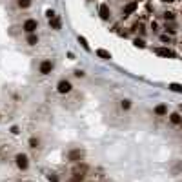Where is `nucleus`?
<instances>
[{
    "label": "nucleus",
    "instance_id": "nucleus-23",
    "mask_svg": "<svg viewBox=\"0 0 182 182\" xmlns=\"http://www.w3.org/2000/svg\"><path fill=\"white\" fill-rule=\"evenodd\" d=\"M164 18H166V20H173V18H175V13H171V11H170V13H164Z\"/></svg>",
    "mask_w": 182,
    "mask_h": 182
},
{
    "label": "nucleus",
    "instance_id": "nucleus-17",
    "mask_svg": "<svg viewBox=\"0 0 182 182\" xmlns=\"http://www.w3.org/2000/svg\"><path fill=\"white\" fill-rule=\"evenodd\" d=\"M180 171H182V162H177V164L171 168V175H179Z\"/></svg>",
    "mask_w": 182,
    "mask_h": 182
},
{
    "label": "nucleus",
    "instance_id": "nucleus-26",
    "mask_svg": "<svg viewBox=\"0 0 182 182\" xmlns=\"http://www.w3.org/2000/svg\"><path fill=\"white\" fill-rule=\"evenodd\" d=\"M160 40H162V42H170V37H168V35H162Z\"/></svg>",
    "mask_w": 182,
    "mask_h": 182
},
{
    "label": "nucleus",
    "instance_id": "nucleus-22",
    "mask_svg": "<svg viewBox=\"0 0 182 182\" xmlns=\"http://www.w3.org/2000/svg\"><path fill=\"white\" fill-rule=\"evenodd\" d=\"M46 17H47V18L51 20V18H55L57 15H55V11H53V9H47V11H46Z\"/></svg>",
    "mask_w": 182,
    "mask_h": 182
},
{
    "label": "nucleus",
    "instance_id": "nucleus-2",
    "mask_svg": "<svg viewBox=\"0 0 182 182\" xmlns=\"http://www.w3.org/2000/svg\"><path fill=\"white\" fill-rule=\"evenodd\" d=\"M84 157H86V151L80 150V148L67 151V160L69 162H80V160H84Z\"/></svg>",
    "mask_w": 182,
    "mask_h": 182
},
{
    "label": "nucleus",
    "instance_id": "nucleus-15",
    "mask_svg": "<svg viewBox=\"0 0 182 182\" xmlns=\"http://www.w3.org/2000/svg\"><path fill=\"white\" fill-rule=\"evenodd\" d=\"M31 4H33V0H17V6H18L20 9H27Z\"/></svg>",
    "mask_w": 182,
    "mask_h": 182
},
{
    "label": "nucleus",
    "instance_id": "nucleus-10",
    "mask_svg": "<svg viewBox=\"0 0 182 182\" xmlns=\"http://www.w3.org/2000/svg\"><path fill=\"white\" fill-rule=\"evenodd\" d=\"M131 106H133V102H131L129 98H122V100H120V109H122V111H129Z\"/></svg>",
    "mask_w": 182,
    "mask_h": 182
},
{
    "label": "nucleus",
    "instance_id": "nucleus-25",
    "mask_svg": "<svg viewBox=\"0 0 182 182\" xmlns=\"http://www.w3.org/2000/svg\"><path fill=\"white\" fill-rule=\"evenodd\" d=\"M75 76H78V78H82V76H84V71H80V69H78V71H75Z\"/></svg>",
    "mask_w": 182,
    "mask_h": 182
},
{
    "label": "nucleus",
    "instance_id": "nucleus-11",
    "mask_svg": "<svg viewBox=\"0 0 182 182\" xmlns=\"http://www.w3.org/2000/svg\"><path fill=\"white\" fill-rule=\"evenodd\" d=\"M170 122L175 124V126H180V122H182L180 113H171V115H170Z\"/></svg>",
    "mask_w": 182,
    "mask_h": 182
},
{
    "label": "nucleus",
    "instance_id": "nucleus-6",
    "mask_svg": "<svg viewBox=\"0 0 182 182\" xmlns=\"http://www.w3.org/2000/svg\"><path fill=\"white\" fill-rule=\"evenodd\" d=\"M98 15H100L102 20H107V18L111 17V9H109V6H107V4H100V7H98Z\"/></svg>",
    "mask_w": 182,
    "mask_h": 182
},
{
    "label": "nucleus",
    "instance_id": "nucleus-30",
    "mask_svg": "<svg viewBox=\"0 0 182 182\" xmlns=\"http://www.w3.org/2000/svg\"><path fill=\"white\" fill-rule=\"evenodd\" d=\"M0 117H2V115H0Z\"/></svg>",
    "mask_w": 182,
    "mask_h": 182
},
{
    "label": "nucleus",
    "instance_id": "nucleus-28",
    "mask_svg": "<svg viewBox=\"0 0 182 182\" xmlns=\"http://www.w3.org/2000/svg\"><path fill=\"white\" fill-rule=\"evenodd\" d=\"M180 111H182V104H180Z\"/></svg>",
    "mask_w": 182,
    "mask_h": 182
},
{
    "label": "nucleus",
    "instance_id": "nucleus-16",
    "mask_svg": "<svg viewBox=\"0 0 182 182\" xmlns=\"http://www.w3.org/2000/svg\"><path fill=\"white\" fill-rule=\"evenodd\" d=\"M170 89L171 91H175V93H182V84H177V82H173V84H170Z\"/></svg>",
    "mask_w": 182,
    "mask_h": 182
},
{
    "label": "nucleus",
    "instance_id": "nucleus-1",
    "mask_svg": "<svg viewBox=\"0 0 182 182\" xmlns=\"http://www.w3.org/2000/svg\"><path fill=\"white\" fill-rule=\"evenodd\" d=\"M15 164L20 171H27L29 170V157L26 153H17L15 155Z\"/></svg>",
    "mask_w": 182,
    "mask_h": 182
},
{
    "label": "nucleus",
    "instance_id": "nucleus-7",
    "mask_svg": "<svg viewBox=\"0 0 182 182\" xmlns=\"http://www.w3.org/2000/svg\"><path fill=\"white\" fill-rule=\"evenodd\" d=\"M155 53L160 55V57H170V58L175 57V53H173L171 49H168V47H157V49H155Z\"/></svg>",
    "mask_w": 182,
    "mask_h": 182
},
{
    "label": "nucleus",
    "instance_id": "nucleus-9",
    "mask_svg": "<svg viewBox=\"0 0 182 182\" xmlns=\"http://www.w3.org/2000/svg\"><path fill=\"white\" fill-rule=\"evenodd\" d=\"M137 7H139V4H137V2H129L128 6L124 7V17H126V15H131V13L137 9Z\"/></svg>",
    "mask_w": 182,
    "mask_h": 182
},
{
    "label": "nucleus",
    "instance_id": "nucleus-20",
    "mask_svg": "<svg viewBox=\"0 0 182 182\" xmlns=\"http://www.w3.org/2000/svg\"><path fill=\"white\" fill-rule=\"evenodd\" d=\"M78 42L82 44V47H84L86 51H89V44L86 42V38H84V37H78Z\"/></svg>",
    "mask_w": 182,
    "mask_h": 182
},
{
    "label": "nucleus",
    "instance_id": "nucleus-5",
    "mask_svg": "<svg viewBox=\"0 0 182 182\" xmlns=\"http://www.w3.org/2000/svg\"><path fill=\"white\" fill-rule=\"evenodd\" d=\"M22 29L26 33H35L38 29V20L37 18H27V20L22 24Z\"/></svg>",
    "mask_w": 182,
    "mask_h": 182
},
{
    "label": "nucleus",
    "instance_id": "nucleus-24",
    "mask_svg": "<svg viewBox=\"0 0 182 182\" xmlns=\"http://www.w3.org/2000/svg\"><path fill=\"white\" fill-rule=\"evenodd\" d=\"M11 133H13V135H18L20 131H18V128H17V126H13V128H11Z\"/></svg>",
    "mask_w": 182,
    "mask_h": 182
},
{
    "label": "nucleus",
    "instance_id": "nucleus-8",
    "mask_svg": "<svg viewBox=\"0 0 182 182\" xmlns=\"http://www.w3.org/2000/svg\"><path fill=\"white\" fill-rule=\"evenodd\" d=\"M155 115H157V117L168 115V104H159V106L155 107Z\"/></svg>",
    "mask_w": 182,
    "mask_h": 182
},
{
    "label": "nucleus",
    "instance_id": "nucleus-29",
    "mask_svg": "<svg viewBox=\"0 0 182 182\" xmlns=\"http://www.w3.org/2000/svg\"><path fill=\"white\" fill-rule=\"evenodd\" d=\"M180 129H182V122H180Z\"/></svg>",
    "mask_w": 182,
    "mask_h": 182
},
{
    "label": "nucleus",
    "instance_id": "nucleus-14",
    "mask_svg": "<svg viewBox=\"0 0 182 182\" xmlns=\"http://www.w3.org/2000/svg\"><path fill=\"white\" fill-rule=\"evenodd\" d=\"M96 57H100V58H104V60H109V58H111V53L106 51V49H96Z\"/></svg>",
    "mask_w": 182,
    "mask_h": 182
},
{
    "label": "nucleus",
    "instance_id": "nucleus-13",
    "mask_svg": "<svg viewBox=\"0 0 182 182\" xmlns=\"http://www.w3.org/2000/svg\"><path fill=\"white\" fill-rule=\"evenodd\" d=\"M29 148H31V150H38V148H40V139H38V137H31V139H29Z\"/></svg>",
    "mask_w": 182,
    "mask_h": 182
},
{
    "label": "nucleus",
    "instance_id": "nucleus-21",
    "mask_svg": "<svg viewBox=\"0 0 182 182\" xmlns=\"http://www.w3.org/2000/svg\"><path fill=\"white\" fill-rule=\"evenodd\" d=\"M47 180L49 182H60L58 177H57V173H47Z\"/></svg>",
    "mask_w": 182,
    "mask_h": 182
},
{
    "label": "nucleus",
    "instance_id": "nucleus-27",
    "mask_svg": "<svg viewBox=\"0 0 182 182\" xmlns=\"http://www.w3.org/2000/svg\"><path fill=\"white\" fill-rule=\"evenodd\" d=\"M162 2H166V4H171L173 0H162Z\"/></svg>",
    "mask_w": 182,
    "mask_h": 182
},
{
    "label": "nucleus",
    "instance_id": "nucleus-3",
    "mask_svg": "<svg viewBox=\"0 0 182 182\" xmlns=\"http://www.w3.org/2000/svg\"><path fill=\"white\" fill-rule=\"evenodd\" d=\"M57 91H58L60 95H69V93L73 91V86H71L69 80L62 78V80H58V84H57Z\"/></svg>",
    "mask_w": 182,
    "mask_h": 182
},
{
    "label": "nucleus",
    "instance_id": "nucleus-19",
    "mask_svg": "<svg viewBox=\"0 0 182 182\" xmlns=\"http://www.w3.org/2000/svg\"><path fill=\"white\" fill-rule=\"evenodd\" d=\"M133 44H135V47H140V49H142V47H146V42H144L142 38H135Z\"/></svg>",
    "mask_w": 182,
    "mask_h": 182
},
{
    "label": "nucleus",
    "instance_id": "nucleus-12",
    "mask_svg": "<svg viewBox=\"0 0 182 182\" xmlns=\"http://www.w3.org/2000/svg\"><path fill=\"white\" fill-rule=\"evenodd\" d=\"M26 42L29 44V46H37V44H38V35H37V33H29V37H27Z\"/></svg>",
    "mask_w": 182,
    "mask_h": 182
},
{
    "label": "nucleus",
    "instance_id": "nucleus-18",
    "mask_svg": "<svg viewBox=\"0 0 182 182\" xmlns=\"http://www.w3.org/2000/svg\"><path fill=\"white\" fill-rule=\"evenodd\" d=\"M49 24H51V27H53V29H60V20H58L57 17H55V18H51V20H49Z\"/></svg>",
    "mask_w": 182,
    "mask_h": 182
},
{
    "label": "nucleus",
    "instance_id": "nucleus-4",
    "mask_svg": "<svg viewBox=\"0 0 182 182\" xmlns=\"http://www.w3.org/2000/svg\"><path fill=\"white\" fill-rule=\"evenodd\" d=\"M53 69H55V62L53 60H49V58L42 60L40 66H38V73H40V75H49Z\"/></svg>",
    "mask_w": 182,
    "mask_h": 182
}]
</instances>
